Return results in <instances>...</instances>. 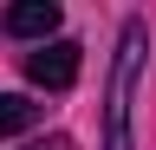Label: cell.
<instances>
[{
    "label": "cell",
    "instance_id": "4",
    "mask_svg": "<svg viewBox=\"0 0 156 150\" xmlns=\"http://www.w3.org/2000/svg\"><path fill=\"white\" fill-rule=\"evenodd\" d=\"M39 124V104L20 98V91H0V137H20V130Z\"/></svg>",
    "mask_w": 156,
    "mask_h": 150
},
{
    "label": "cell",
    "instance_id": "3",
    "mask_svg": "<svg viewBox=\"0 0 156 150\" xmlns=\"http://www.w3.org/2000/svg\"><path fill=\"white\" fill-rule=\"evenodd\" d=\"M7 33L46 46L52 33H58V0H20V7H7Z\"/></svg>",
    "mask_w": 156,
    "mask_h": 150
},
{
    "label": "cell",
    "instance_id": "1",
    "mask_svg": "<svg viewBox=\"0 0 156 150\" xmlns=\"http://www.w3.org/2000/svg\"><path fill=\"white\" fill-rule=\"evenodd\" d=\"M143 46L150 26L130 20L117 39V65H111V98H104V150H130V104H136V79H143Z\"/></svg>",
    "mask_w": 156,
    "mask_h": 150
},
{
    "label": "cell",
    "instance_id": "2",
    "mask_svg": "<svg viewBox=\"0 0 156 150\" xmlns=\"http://www.w3.org/2000/svg\"><path fill=\"white\" fill-rule=\"evenodd\" d=\"M26 79L46 85V91H65V85L78 79V46H72V39H46L39 52H26Z\"/></svg>",
    "mask_w": 156,
    "mask_h": 150
}]
</instances>
